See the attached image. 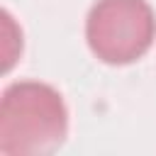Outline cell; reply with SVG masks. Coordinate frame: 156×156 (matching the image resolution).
Here are the masks:
<instances>
[{
    "instance_id": "obj_2",
    "label": "cell",
    "mask_w": 156,
    "mask_h": 156,
    "mask_svg": "<svg viewBox=\"0 0 156 156\" xmlns=\"http://www.w3.org/2000/svg\"><path fill=\"white\" fill-rule=\"evenodd\" d=\"M156 39V15L146 0H95L85 17L93 56L110 66L139 61Z\"/></svg>"
},
{
    "instance_id": "obj_1",
    "label": "cell",
    "mask_w": 156,
    "mask_h": 156,
    "mask_svg": "<svg viewBox=\"0 0 156 156\" xmlns=\"http://www.w3.org/2000/svg\"><path fill=\"white\" fill-rule=\"evenodd\" d=\"M68 134L61 93L41 80L10 83L0 100V154L41 156L56 151Z\"/></svg>"
}]
</instances>
